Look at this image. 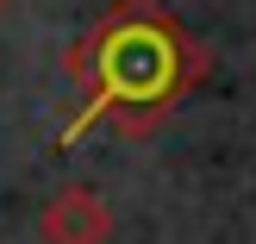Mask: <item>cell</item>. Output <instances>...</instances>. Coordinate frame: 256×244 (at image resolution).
<instances>
[{"label":"cell","mask_w":256,"mask_h":244,"mask_svg":"<svg viewBox=\"0 0 256 244\" xmlns=\"http://www.w3.org/2000/svg\"><path fill=\"white\" fill-rule=\"evenodd\" d=\"M69 75L82 88L69 113L62 144H75L82 132L119 119V132H150L156 119H169L206 75V50L188 38V25L156 0H119L112 13H100L94 32L69 50Z\"/></svg>","instance_id":"cell-1"},{"label":"cell","mask_w":256,"mask_h":244,"mask_svg":"<svg viewBox=\"0 0 256 244\" xmlns=\"http://www.w3.org/2000/svg\"><path fill=\"white\" fill-rule=\"evenodd\" d=\"M112 207L100 188L88 182H62L56 194L44 200V213H38V238L44 244H106L112 238Z\"/></svg>","instance_id":"cell-2"},{"label":"cell","mask_w":256,"mask_h":244,"mask_svg":"<svg viewBox=\"0 0 256 244\" xmlns=\"http://www.w3.org/2000/svg\"><path fill=\"white\" fill-rule=\"evenodd\" d=\"M6 7H12V0H0V13H6Z\"/></svg>","instance_id":"cell-3"}]
</instances>
